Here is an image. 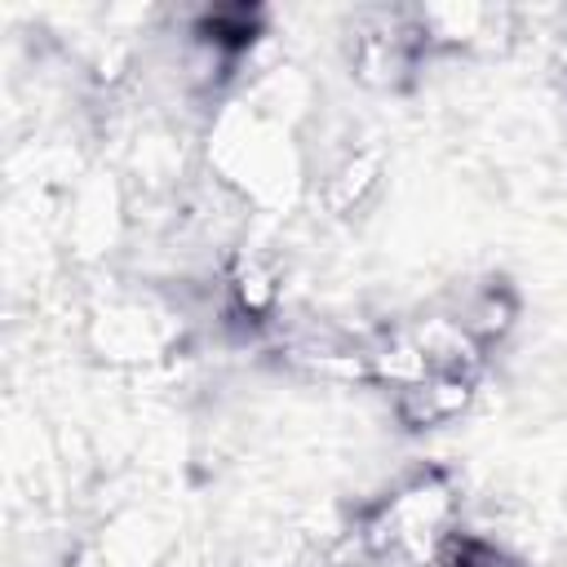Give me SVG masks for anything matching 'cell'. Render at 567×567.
<instances>
[]
</instances>
